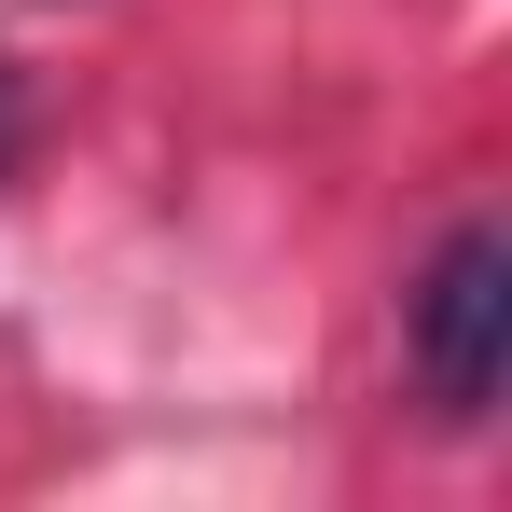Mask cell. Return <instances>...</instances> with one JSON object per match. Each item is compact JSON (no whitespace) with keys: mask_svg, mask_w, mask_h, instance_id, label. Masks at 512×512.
<instances>
[{"mask_svg":"<svg viewBox=\"0 0 512 512\" xmlns=\"http://www.w3.org/2000/svg\"><path fill=\"white\" fill-rule=\"evenodd\" d=\"M499 346H512V236L499 222H457L416 277V388L429 416H485L499 402Z\"/></svg>","mask_w":512,"mask_h":512,"instance_id":"cell-1","label":"cell"},{"mask_svg":"<svg viewBox=\"0 0 512 512\" xmlns=\"http://www.w3.org/2000/svg\"><path fill=\"white\" fill-rule=\"evenodd\" d=\"M14 153H28V84H14V56H0V180H14Z\"/></svg>","mask_w":512,"mask_h":512,"instance_id":"cell-2","label":"cell"}]
</instances>
